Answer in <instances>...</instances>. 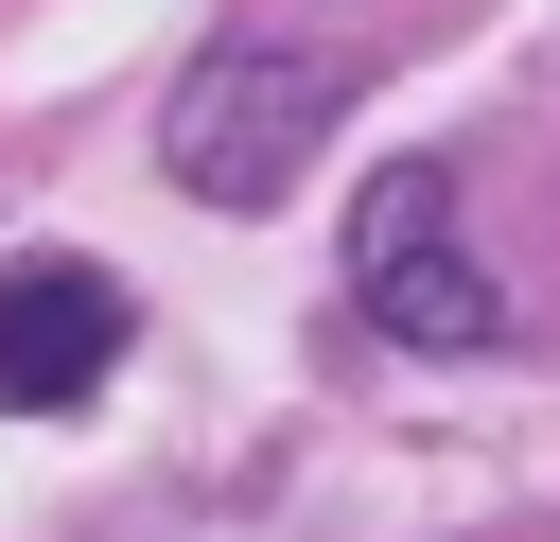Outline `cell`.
I'll return each mask as SVG.
<instances>
[{"label": "cell", "instance_id": "cell-1", "mask_svg": "<svg viewBox=\"0 0 560 542\" xmlns=\"http://www.w3.org/2000/svg\"><path fill=\"white\" fill-rule=\"evenodd\" d=\"M332 105H350V52L228 35V52H192V70H175L158 157H175V192H210V210H280V192H298V157L332 140Z\"/></svg>", "mask_w": 560, "mask_h": 542}, {"label": "cell", "instance_id": "cell-3", "mask_svg": "<svg viewBox=\"0 0 560 542\" xmlns=\"http://www.w3.org/2000/svg\"><path fill=\"white\" fill-rule=\"evenodd\" d=\"M140 297L105 262H0V420H70L105 367H122Z\"/></svg>", "mask_w": 560, "mask_h": 542}, {"label": "cell", "instance_id": "cell-2", "mask_svg": "<svg viewBox=\"0 0 560 542\" xmlns=\"http://www.w3.org/2000/svg\"><path fill=\"white\" fill-rule=\"evenodd\" d=\"M350 315H368L385 350H490V332H508L490 262L455 245V175H438V157L368 175V210H350Z\"/></svg>", "mask_w": 560, "mask_h": 542}]
</instances>
